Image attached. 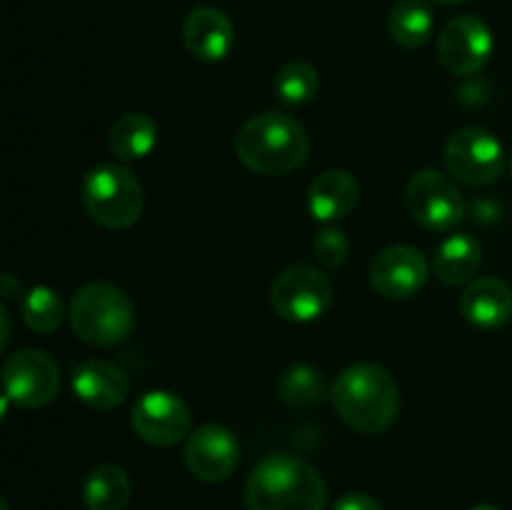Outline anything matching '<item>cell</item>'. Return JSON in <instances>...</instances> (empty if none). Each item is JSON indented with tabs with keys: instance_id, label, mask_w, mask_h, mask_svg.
I'll return each instance as SVG.
<instances>
[{
	"instance_id": "1",
	"label": "cell",
	"mask_w": 512,
	"mask_h": 510,
	"mask_svg": "<svg viewBox=\"0 0 512 510\" xmlns=\"http://www.w3.org/2000/svg\"><path fill=\"white\" fill-rule=\"evenodd\" d=\"M330 400L338 418L363 435L388 430L400 410L398 383L378 363L348 365L330 385Z\"/></svg>"
},
{
	"instance_id": "2",
	"label": "cell",
	"mask_w": 512,
	"mask_h": 510,
	"mask_svg": "<svg viewBox=\"0 0 512 510\" xmlns=\"http://www.w3.org/2000/svg\"><path fill=\"white\" fill-rule=\"evenodd\" d=\"M328 485L323 475L290 453H273L260 460L245 483L248 510H323Z\"/></svg>"
},
{
	"instance_id": "3",
	"label": "cell",
	"mask_w": 512,
	"mask_h": 510,
	"mask_svg": "<svg viewBox=\"0 0 512 510\" xmlns=\"http://www.w3.org/2000/svg\"><path fill=\"white\" fill-rule=\"evenodd\" d=\"M308 133L293 115L265 110L253 115L235 138L240 163L258 175L280 178L293 173L308 158Z\"/></svg>"
},
{
	"instance_id": "4",
	"label": "cell",
	"mask_w": 512,
	"mask_h": 510,
	"mask_svg": "<svg viewBox=\"0 0 512 510\" xmlns=\"http://www.w3.org/2000/svg\"><path fill=\"white\" fill-rule=\"evenodd\" d=\"M68 318L70 328L83 343L110 348L133 333L135 308L123 288L105 280H93L73 295Z\"/></svg>"
},
{
	"instance_id": "5",
	"label": "cell",
	"mask_w": 512,
	"mask_h": 510,
	"mask_svg": "<svg viewBox=\"0 0 512 510\" xmlns=\"http://www.w3.org/2000/svg\"><path fill=\"white\" fill-rule=\"evenodd\" d=\"M80 195L90 218L110 230H125L135 225L145 208L143 183L133 170L118 163L90 168L83 178Z\"/></svg>"
},
{
	"instance_id": "6",
	"label": "cell",
	"mask_w": 512,
	"mask_h": 510,
	"mask_svg": "<svg viewBox=\"0 0 512 510\" xmlns=\"http://www.w3.org/2000/svg\"><path fill=\"white\" fill-rule=\"evenodd\" d=\"M410 218L433 233H450L465 218V200L458 185L440 170L425 168L410 178L405 188Z\"/></svg>"
},
{
	"instance_id": "7",
	"label": "cell",
	"mask_w": 512,
	"mask_h": 510,
	"mask_svg": "<svg viewBox=\"0 0 512 510\" xmlns=\"http://www.w3.org/2000/svg\"><path fill=\"white\" fill-rule=\"evenodd\" d=\"M270 303L275 313L290 323H313L333 303V283L315 265H290L275 278Z\"/></svg>"
},
{
	"instance_id": "8",
	"label": "cell",
	"mask_w": 512,
	"mask_h": 510,
	"mask_svg": "<svg viewBox=\"0 0 512 510\" xmlns=\"http://www.w3.org/2000/svg\"><path fill=\"white\" fill-rule=\"evenodd\" d=\"M445 165L460 183L470 188H485L503 175V145L490 130L468 125L455 130L445 143Z\"/></svg>"
},
{
	"instance_id": "9",
	"label": "cell",
	"mask_w": 512,
	"mask_h": 510,
	"mask_svg": "<svg viewBox=\"0 0 512 510\" xmlns=\"http://www.w3.org/2000/svg\"><path fill=\"white\" fill-rule=\"evenodd\" d=\"M58 390V365L43 350L23 348L5 360L3 395L18 408H45L48 403H53Z\"/></svg>"
},
{
	"instance_id": "10",
	"label": "cell",
	"mask_w": 512,
	"mask_h": 510,
	"mask_svg": "<svg viewBox=\"0 0 512 510\" xmlns=\"http://www.w3.org/2000/svg\"><path fill=\"white\" fill-rule=\"evenodd\" d=\"M493 48V33L478 15H458L448 20L438 35V60L453 75L480 73L488 65Z\"/></svg>"
},
{
	"instance_id": "11",
	"label": "cell",
	"mask_w": 512,
	"mask_h": 510,
	"mask_svg": "<svg viewBox=\"0 0 512 510\" xmlns=\"http://www.w3.org/2000/svg\"><path fill=\"white\" fill-rule=\"evenodd\" d=\"M193 415L188 403L170 390H148L133 405V430L140 440L170 448L190 435Z\"/></svg>"
},
{
	"instance_id": "12",
	"label": "cell",
	"mask_w": 512,
	"mask_h": 510,
	"mask_svg": "<svg viewBox=\"0 0 512 510\" xmlns=\"http://www.w3.org/2000/svg\"><path fill=\"white\" fill-rule=\"evenodd\" d=\"M240 463V443L233 430L220 423H205L188 435L185 465L203 483H223Z\"/></svg>"
},
{
	"instance_id": "13",
	"label": "cell",
	"mask_w": 512,
	"mask_h": 510,
	"mask_svg": "<svg viewBox=\"0 0 512 510\" xmlns=\"http://www.w3.org/2000/svg\"><path fill=\"white\" fill-rule=\"evenodd\" d=\"M428 260L413 245H390L370 263V283L375 293L390 300H408L428 283Z\"/></svg>"
},
{
	"instance_id": "14",
	"label": "cell",
	"mask_w": 512,
	"mask_h": 510,
	"mask_svg": "<svg viewBox=\"0 0 512 510\" xmlns=\"http://www.w3.org/2000/svg\"><path fill=\"white\" fill-rule=\"evenodd\" d=\"M183 43L190 55L203 63H220L235 45V28L223 10L213 5H200L190 10L183 23Z\"/></svg>"
},
{
	"instance_id": "15",
	"label": "cell",
	"mask_w": 512,
	"mask_h": 510,
	"mask_svg": "<svg viewBox=\"0 0 512 510\" xmlns=\"http://www.w3.org/2000/svg\"><path fill=\"white\" fill-rule=\"evenodd\" d=\"M130 383L108 360H83L73 368V393L93 410H113L128 398Z\"/></svg>"
},
{
	"instance_id": "16",
	"label": "cell",
	"mask_w": 512,
	"mask_h": 510,
	"mask_svg": "<svg viewBox=\"0 0 512 510\" xmlns=\"http://www.w3.org/2000/svg\"><path fill=\"white\" fill-rule=\"evenodd\" d=\"M360 200V185L353 173L333 168L320 173L308 190V210L318 223L348 218Z\"/></svg>"
},
{
	"instance_id": "17",
	"label": "cell",
	"mask_w": 512,
	"mask_h": 510,
	"mask_svg": "<svg viewBox=\"0 0 512 510\" xmlns=\"http://www.w3.org/2000/svg\"><path fill=\"white\" fill-rule=\"evenodd\" d=\"M460 310L475 328H503L512 318V288L500 278H475L460 295Z\"/></svg>"
},
{
	"instance_id": "18",
	"label": "cell",
	"mask_w": 512,
	"mask_h": 510,
	"mask_svg": "<svg viewBox=\"0 0 512 510\" xmlns=\"http://www.w3.org/2000/svg\"><path fill=\"white\" fill-rule=\"evenodd\" d=\"M483 263V248L470 233H453L438 245L433 260L435 278L443 285H468Z\"/></svg>"
},
{
	"instance_id": "19",
	"label": "cell",
	"mask_w": 512,
	"mask_h": 510,
	"mask_svg": "<svg viewBox=\"0 0 512 510\" xmlns=\"http://www.w3.org/2000/svg\"><path fill=\"white\" fill-rule=\"evenodd\" d=\"M158 145V123L148 113H125L108 133V148L118 160H143Z\"/></svg>"
},
{
	"instance_id": "20",
	"label": "cell",
	"mask_w": 512,
	"mask_h": 510,
	"mask_svg": "<svg viewBox=\"0 0 512 510\" xmlns=\"http://www.w3.org/2000/svg\"><path fill=\"white\" fill-rule=\"evenodd\" d=\"M130 500V478L120 465H95L83 483V503L88 510H123Z\"/></svg>"
},
{
	"instance_id": "21",
	"label": "cell",
	"mask_w": 512,
	"mask_h": 510,
	"mask_svg": "<svg viewBox=\"0 0 512 510\" xmlns=\"http://www.w3.org/2000/svg\"><path fill=\"white\" fill-rule=\"evenodd\" d=\"M390 35L405 50L423 48L435 28L433 10L425 0H398L388 18Z\"/></svg>"
},
{
	"instance_id": "22",
	"label": "cell",
	"mask_w": 512,
	"mask_h": 510,
	"mask_svg": "<svg viewBox=\"0 0 512 510\" xmlns=\"http://www.w3.org/2000/svg\"><path fill=\"white\" fill-rule=\"evenodd\" d=\"M20 315H23V323L33 333L50 335L60 328V323L65 318L63 298L53 288H48V285H35V288H30L23 295Z\"/></svg>"
},
{
	"instance_id": "23",
	"label": "cell",
	"mask_w": 512,
	"mask_h": 510,
	"mask_svg": "<svg viewBox=\"0 0 512 510\" xmlns=\"http://www.w3.org/2000/svg\"><path fill=\"white\" fill-rule=\"evenodd\" d=\"M278 395L290 408H310L328 395L325 380L313 365H293L283 373L278 383Z\"/></svg>"
},
{
	"instance_id": "24",
	"label": "cell",
	"mask_w": 512,
	"mask_h": 510,
	"mask_svg": "<svg viewBox=\"0 0 512 510\" xmlns=\"http://www.w3.org/2000/svg\"><path fill=\"white\" fill-rule=\"evenodd\" d=\"M320 75L308 60H290L275 75V95L285 105H305L318 95Z\"/></svg>"
},
{
	"instance_id": "25",
	"label": "cell",
	"mask_w": 512,
	"mask_h": 510,
	"mask_svg": "<svg viewBox=\"0 0 512 510\" xmlns=\"http://www.w3.org/2000/svg\"><path fill=\"white\" fill-rule=\"evenodd\" d=\"M350 243L343 230L323 228L313 240V255L323 268H340L348 260Z\"/></svg>"
},
{
	"instance_id": "26",
	"label": "cell",
	"mask_w": 512,
	"mask_h": 510,
	"mask_svg": "<svg viewBox=\"0 0 512 510\" xmlns=\"http://www.w3.org/2000/svg\"><path fill=\"white\" fill-rule=\"evenodd\" d=\"M333 510H383L375 498L365 493H345L343 498L335 500Z\"/></svg>"
},
{
	"instance_id": "27",
	"label": "cell",
	"mask_w": 512,
	"mask_h": 510,
	"mask_svg": "<svg viewBox=\"0 0 512 510\" xmlns=\"http://www.w3.org/2000/svg\"><path fill=\"white\" fill-rule=\"evenodd\" d=\"M470 510H500V508H495V505H488V503H480V505H475V508H470Z\"/></svg>"
},
{
	"instance_id": "28",
	"label": "cell",
	"mask_w": 512,
	"mask_h": 510,
	"mask_svg": "<svg viewBox=\"0 0 512 510\" xmlns=\"http://www.w3.org/2000/svg\"><path fill=\"white\" fill-rule=\"evenodd\" d=\"M438 3H443V5H458V3H465V0H438Z\"/></svg>"
},
{
	"instance_id": "29",
	"label": "cell",
	"mask_w": 512,
	"mask_h": 510,
	"mask_svg": "<svg viewBox=\"0 0 512 510\" xmlns=\"http://www.w3.org/2000/svg\"><path fill=\"white\" fill-rule=\"evenodd\" d=\"M510 173H512V158H510Z\"/></svg>"
}]
</instances>
